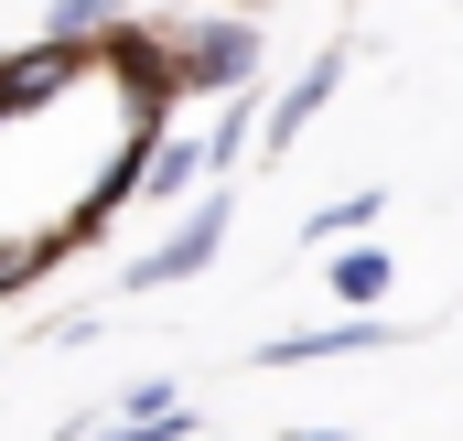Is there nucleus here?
Masks as SVG:
<instances>
[{
	"label": "nucleus",
	"instance_id": "nucleus-1",
	"mask_svg": "<svg viewBox=\"0 0 463 441\" xmlns=\"http://www.w3.org/2000/svg\"><path fill=\"white\" fill-rule=\"evenodd\" d=\"M227 226H237V205L216 194V205H194V216L173 226L151 258H129V291H173V280H194V269H216V248H227Z\"/></svg>",
	"mask_w": 463,
	"mask_h": 441
},
{
	"label": "nucleus",
	"instance_id": "nucleus-2",
	"mask_svg": "<svg viewBox=\"0 0 463 441\" xmlns=\"http://www.w3.org/2000/svg\"><path fill=\"white\" fill-rule=\"evenodd\" d=\"M173 76H184V87H248V76H259V33H248V22H205Z\"/></svg>",
	"mask_w": 463,
	"mask_h": 441
},
{
	"label": "nucleus",
	"instance_id": "nucleus-3",
	"mask_svg": "<svg viewBox=\"0 0 463 441\" xmlns=\"http://www.w3.org/2000/svg\"><path fill=\"white\" fill-rule=\"evenodd\" d=\"M366 344H399L388 313H355V324H313V333H269L259 366H324V355H366Z\"/></svg>",
	"mask_w": 463,
	"mask_h": 441
},
{
	"label": "nucleus",
	"instance_id": "nucleus-4",
	"mask_svg": "<svg viewBox=\"0 0 463 441\" xmlns=\"http://www.w3.org/2000/svg\"><path fill=\"white\" fill-rule=\"evenodd\" d=\"M335 87H345V54H313V65H302V76L280 87V108H269V140H259V151H291V140H302V118L324 108Z\"/></svg>",
	"mask_w": 463,
	"mask_h": 441
},
{
	"label": "nucleus",
	"instance_id": "nucleus-5",
	"mask_svg": "<svg viewBox=\"0 0 463 441\" xmlns=\"http://www.w3.org/2000/svg\"><path fill=\"white\" fill-rule=\"evenodd\" d=\"M377 216H388V194H335V205L302 216V248H345L355 226H377Z\"/></svg>",
	"mask_w": 463,
	"mask_h": 441
},
{
	"label": "nucleus",
	"instance_id": "nucleus-6",
	"mask_svg": "<svg viewBox=\"0 0 463 441\" xmlns=\"http://www.w3.org/2000/svg\"><path fill=\"white\" fill-rule=\"evenodd\" d=\"M335 302H388V248H335Z\"/></svg>",
	"mask_w": 463,
	"mask_h": 441
},
{
	"label": "nucleus",
	"instance_id": "nucleus-7",
	"mask_svg": "<svg viewBox=\"0 0 463 441\" xmlns=\"http://www.w3.org/2000/svg\"><path fill=\"white\" fill-rule=\"evenodd\" d=\"M194 173H205V140H173V151H151V162H140V183H151V194H184Z\"/></svg>",
	"mask_w": 463,
	"mask_h": 441
},
{
	"label": "nucleus",
	"instance_id": "nucleus-8",
	"mask_svg": "<svg viewBox=\"0 0 463 441\" xmlns=\"http://www.w3.org/2000/svg\"><path fill=\"white\" fill-rule=\"evenodd\" d=\"M173 409H184V388H173V377H140V388L118 399V420H129V431H151V420H173Z\"/></svg>",
	"mask_w": 463,
	"mask_h": 441
},
{
	"label": "nucleus",
	"instance_id": "nucleus-9",
	"mask_svg": "<svg viewBox=\"0 0 463 441\" xmlns=\"http://www.w3.org/2000/svg\"><path fill=\"white\" fill-rule=\"evenodd\" d=\"M194 431V409H173V420H151V431H129V420H118V431H98V441H184Z\"/></svg>",
	"mask_w": 463,
	"mask_h": 441
},
{
	"label": "nucleus",
	"instance_id": "nucleus-10",
	"mask_svg": "<svg viewBox=\"0 0 463 441\" xmlns=\"http://www.w3.org/2000/svg\"><path fill=\"white\" fill-rule=\"evenodd\" d=\"M109 22V0H54V33H98Z\"/></svg>",
	"mask_w": 463,
	"mask_h": 441
},
{
	"label": "nucleus",
	"instance_id": "nucleus-11",
	"mask_svg": "<svg viewBox=\"0 0 463 441\" xmlns=\"http://www.w3.org/2000/svg\"><path fill=\"white\" fill-rule=\"evenodd\" d=\"M280 441H345V431H280Z\"/></svg>",
	"mask_w": 463,
	"mask_h": 441
}]
</instances>
